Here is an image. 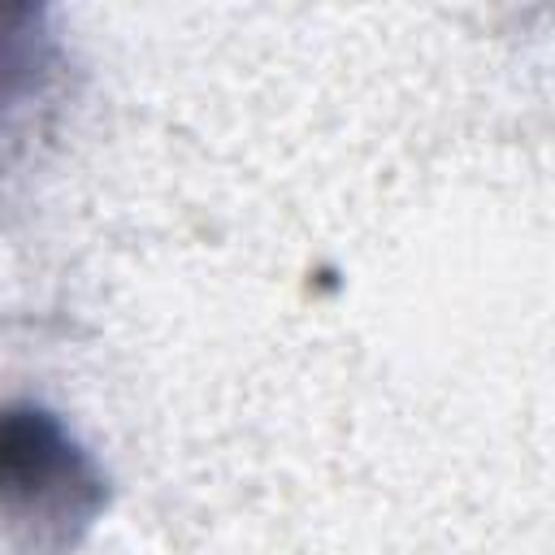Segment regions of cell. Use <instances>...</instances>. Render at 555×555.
Masks as SVG:
<instances>
[{"label": "cell", "mask_w": 555, "mask_h": 555, "mask_svg": "<svg viewBox=\"0 0 555 555\" xmlns=\"http://www.w3.org/2000/svg\"><path fill=\"white\" fill-rule=\"evenodd\" d=\"M104 507V477L65 425L35 403L0 408V516L35 551H61Z\"/></svg>", "instance_id": "1"}, {"label": "cell", "mask_w": 555, "mask_h": 555, "mask_svg": "<svg viewBox=\"0 0 555 555\" xmlns=\"http://www.w3.org/2000/svg\"><path fill=\"white\" fill-rule=\"evenodd\" d=\"M35 13L30 9H0V134L9 117L39 95L43 69H48V48L43 35L30 30Z\"/></svg>", "instance_id": "2"}]
</instances>
